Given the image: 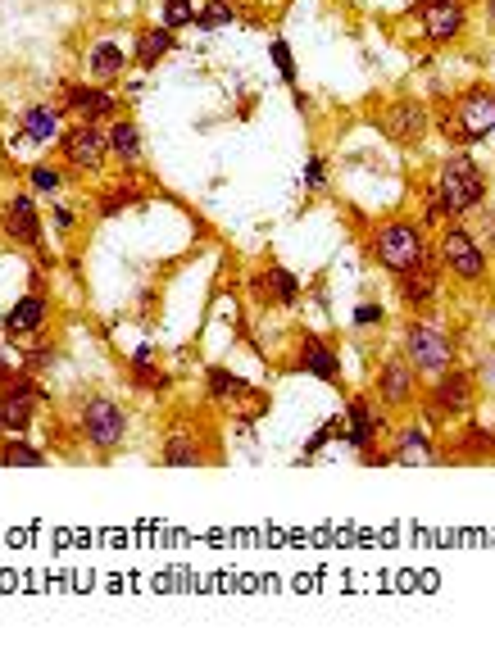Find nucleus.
<instances>
[{"instance_id":"nucleus-34","label":"nucleus","mask_w":495,"mask_h":649,"mask_svg":"<svg viewBox=\"0 0 495 649\" xmlns=\"http://www.w3.org/2000/svg\"><path fill=\"white\" fill-rule=\"evenodd\" d=\"M323 182H327V164H323V159H309V168H305V187L309 191H323Z\"/></svg>"},{"instance_id":"nucleus-10","label":"nucleus","mask_w":495,"mask_h":649,"mask_svg":"<svg viewBox=\"0 0 495 649\" xmlns=\"http://www.w3.org/2000/svg\"><path fill=\"white\" fill-rule=\"evenodd\" d=\"M418 19H423V37L446 46L464 32V0H423L418 5Z\"/></svg>"},{"instance_id":"nucleus-32","label":"nucleus","mask_w":495,"mask_h":649,"mask_svg":"<svg viewBox=\"0 0 495 649\" xmlns=\"http://www.w3.org/2000/svg\"><path fill=\"white\" fill-rule=\"evenodd\" d=\"M268 55H273V64H278V73L287 82H296V59H291L287 41H268Z\"/></svg>"},{"instance_id":"nucleus-9","label":"nucleus","mask_w":495,"mask_h":649,"mask_svg":"<svg viewBox=\"0 0 495 649\" xmlns=\"http://www.w3.org/2000/svg\"><path fill=\"white\" fill-rule=\"evenodd\" d=\"M60 146H64V159H69L78 173H100V168H105L109 137L96 128V123H78V128H69Z\"/></svg>"},{"instance_id":"nucleus-37","label":"nucleus","mask_w":495,"mask_h":649,"mask_svg":"<svg viewBox=\"0 0 495 649\" xmlns=\"http://www.w3.org/2000/svg\"><path fill=\"white\" fill-rule=\"evenodd\" d=\"M355 323H382V309H377V305H359L355 309Z\"/></svg>"},{"instance_id":"nucleus-18","label":"nucleus","mask_w":495,"mask_h":649,"mask_svg":"<svg viewBox=\"0 0 495 649\" xmlns=\"http://www.w3.org/2000/svg\"><path fill=\"white\" fill-rule=\"evenodd\" d=\"M346 436L350 445H355L359 454L364 450H373V441H377V413H373V404L364 400V395H350L346 400Z\"/></svg>"},{"instance_id":"nucleus-36","label":"nucleus","mask_w":495,"mask_h":649,"mask_svg":"<svg viewBox=\"0 0 495 649\" xmlns=\"http://www.w3.org/2000/svg\"><path fill=\"white\" fill-rule=\"evenodd\" d=\"M55 227H60V232H73V227H78V214H73L69 205H55Z\"/></svg>"},{"instance_id":"nucleus-21","label":"nucleus","mask_w":495,"mask_h":649,"mask_svg":"<svg viewBox=\"0 0 495 649\" xmlns=\"http://www.w3.org/2000/svg\"><path fill=\"white\" fill-rule=\"evenodd\" d=\"M123 50L114 46V41H96V50H91L87 59V78L96 82V87H109V82H119L123 78Z\"/></svg>"},{"instance_id":"nucleus-1","label":"nucleus","mask_w":495,"mask_h":649,"mask_svg":"<svg viewBox=\"0 0 495 649\" xmlns=\"http://www.w3.org/2000/svg\"><path fill=\"white\" fill-rule=\"evenodd\" d=\"M486 200V173L473 155H450L441 164V177H436V205L446 209L450 218H464L473 209H482Z\"/></svg>"},{"instance_id":"nucleus-14","label":"nucleus","mask_w":495,"mask_h":649,"mask_svg":"<svg viewBox=\"0 0 495 649\" xmlns=\"http://www.w3.org/2000/svg\"><path fill=\"white\" fill-rule=\"evenodd\" d=\"M250 295H255V300H264V305H296L300 277L287 273L282 264H273V268H264L259 277H250Z\"/></svg>"},{"instance_id":"nucleus-22","label":"nucleus","mask_w":495,"mask_h":649,"mask_svg":"<svg viewBox=\"0 0 495 649\" xmlns=\"http://www.w3.org/2000/svg\"><path fill=\"white\" fill-rule=\"evenodd\" d=\"M109 155L119 159V164H128V168L141 164V132H137V123H128V118H114V123H109Z\"/></svg>"},{"instance_id":"nucleus-2","label":"nucleus","mask_w":495,"mask_h":649,"mask_svg":"<svg viewBox=\"0 0 495 649\" xmlns=\"http://www.w3.org/2000/svg\"><path fill=\"white\" fill-rule=\"evenodd\" d=\"M446 132L455 141H482L495 132V91L491 87H468L455 96V105L446 109Z\"/></svg>"},{"instance_id":"nucleus-26","label":"nucleus","mask_w":495,"mask_h":649,"mask_svg":"<svg viewBox=\"0 0 495 649\" xmlns=\"http://www.w3.org/2000/svg\"><path fill=\"white\" fill-rule=\"evenodd\" d=\"M232 19H237V5H232V0H205L196 10V28H205V32L228 28Z\"/></svg>"},{"instance_id":"nucleus-25","label":"nucleus","mask_w":495,"mask_h":649,"mask_svg":"<svg viewBox=\"0 0 495 649\" xmlns=\"http://www.w3.org/2000/svg\"><path fill=\"white\" fill-rule=\"evenodd\" d=\"M23 132H28L32 141H50L55 132H60V114H55V109H46V105L28 109V114H23Z\"/></svg>"},{"instance_id":"nucleus-24","label":"nucleus","mask_w":495,"mask_h":649,"mask_svg":"<svg viewBox=\"0 0 495 649\" xmlns=\"http://www.w3.org/2000/svg\"><path fill=\"white\" fill-rule=\"evenodd\" d=\"M205 454L196 450V441H191V432H169V441H164V463L169 468H191V463H200Z\"/></svg>"},{"instance_id":"nucleus-28","label":"nucleus","mask_w":495,"mask_h":649,"mask_svg":"<svg viewBox=\"0 0 495 649\" xmlns=\"http://www.w3.org/2000/svg\"><path fill=\"white\" fill-rule=\"evenodd\" d=\"M205 386H209V395H214V400H241V395H246V382H237L228 368H209Z\"/></svg>"},{"instance_id":"nucleus-41","label":"nucleus","mask_w":495,"mask_h":649,"mask_svg":"<svg viewBox=\"0 0 495 649\" xmlns=\"http://www.w3.org/2000/svg\"><path fill=\"white\" fill-rule=\"evenodd\" d=\"M0 432H5V418H0Z\"/></svg>"},{"instance_id":"nucleus-17","label":"nucleus","mask_w":495,"mask_h":649,"mask_svg":"<svg viewBox=\"0 0 495 649\" xmlns=\"http://www.w3.org/2000/svg\"><path fill=\"white\" fill-rule=\"evenodd\" d=\"M46 318H50L46 295H23L19 305L5 314V332H10L14 341H28V336H37L41 327H46Z\"/></svg>"},{"instance_id":"nucleus-3","label":"nucleus","mask_w":495,"mask_h":649,"mask_svg":"<svg viewBox=\"0 0 495 649\" xmlns=\"http://www.w3.org/2000/svg\"><path fill=\"white\" fill-rule=\"evenodd\" d=\"M373 259L387 273H409V268H418L427 259V246H423V232H418L414 223H382L373 232Z\"/></svg>"},{"instance_id":"nucleus-7","label":"nucleus","mask_w":495,"mask_h":649,"mask_svg":"<svg viewBox=\"0 0 495 649\" xmlns=\"http://www.w3.org/2000/svg\"><path fill=\"white\" fill-rule=\"evenodd\" d=\"M123 432H128V418H123V409L109 395H91L87 404H82V436L91 441V450H119L123 445Z\"/></svg>"},{"instance_id":"nucleus-20","label":"nucleus","mask_w":495,"mask_h":649,"mask_svg":"<svg viewBox=\"0 0 495 649\" xmlns=\"http://www.w3.org/2000/svg\"><path fill=\"white\" fill-rule=\"evenodd\" d=\"M400 291H405V305L409 309L432 305V300H436V264H432V259H423L418 268L400 273Z\"/></svg>"},{"instance_id":"nucleus-33","label":"nucleus","mask_w":495,"mask_h":649,"mask_svg":"<svg viewBox=\"0 0 495 649\" xmlns=\"http://www.w3.org/2000/svg\"><path fill=\"white\" fill-rule=\"evenodd\" d=\"M32 191L55 196V191H60V173H55V168H46V164H37V168H32Z\"/></svg>"},{"instance_id":"nucleus-39","label":"nucleus","mask_w":495,"mask_h":649,"mask_svg":"<svg viewBox=\"0 0 495 649\" xmlns=\"http://www.w3.org/2000/svg\"><path fill=\"white\" fill-rule=\"evenodd\" d=\"M5 377H10V368H5V350H0V382H5Z\"/></svg>"},{"instance_id":"nucleus-38","label":"nucleus","mask_w":495,"mask_h":649,"mask_svg":"<svg viewBox=\"0 0 495 649\" xmlns=\"http://www.w3.org/2000/svg\"><path fill=\"white\" fill-rule=\"evenodd\" d=\"M482 232H486V246L495 250V214H486V223H482Z\"/></svg>"},{"instance_id":"nucleus-4","label":"nucleus","mask_w":495,"mask_h":649,"mask_svg":"<svg viewBox=\"0 0 495 649\" xmlns=\"http://www.w3.org/2000/svg\"><path fill=\"white\" fill-rule=\"evenodd\" d=\"M405 359L414 364V373H427V377H441L446 368H455V341L436 323H409L405 332Z\"/></svg>"},{"instance_id":"nucleus-30","label":"nucleus","mask_w":495,"mask_h":649,"mask_svg":"<svg viewBox=\"0 0 495 649\" xmlns=\"http://www.w3.org/2000/svg\"><path fill=\"white\" fill-rule=\"evenodd\" d=\"M187 23H196V5H191V0H164V28L178 32V28H187Z\"/></svg>"},{"instance_id":"nucleus-15","label":"nucleus","mask_w":495,"mask_h":649,"mask_svg":"<svg viewBox=\"0 0 495 649\" xmlns=\"http://www.w3.org/2000/svg\"><path fill=\"white\" fill-rule=\"evenodd\" d=\"M391 463H400V468H432V463H441V450L432 445V436L423 427H405L396 436V445H391Z\"/></svg>"},{"instance_id":"nucleus-13","label":"nucleus","mask_w":495,"mask_h":649,"mask_svg":"<svg viewBox=\"0 0 495 649\" xmlns=\"http://www.w3.org/2000/svg\"><path fill=\"white\" fill-rule=\"evenodd\" d=\"M382 128H387V137H396L400 146H414L427 132V109L418 105V100H396V105L382 114Z\"/></svg>"},{"instance_id":"nucleus-5","label":"nucleus","mask_w":495,"mask_h":649,"mask_svg":"<svg viewBox=\"0 0 495 649\" xmlns=\"http://www.w3.org/2000/svg\"><path fill=\"white\" fill-rule=\"evenodd\" d=\"M441 268H446L450 277H459V282H486V246L477 241L468 227H446L441 232Z\"/></svg>"},{"instance_id":"nucleus-29","label":"nucleus","mask_w":495,"mask_h":649,"mask_svg":"<svg viewBox=\"0 0 495 649\" xmlns=\"http://www.w3.org/2000/svg\"><path fill=\"white\" fill-rule=\"evenodd\" d=\"M495 450V436L491 432H482V427H468V432L464 436H459V459H464V454H473V459H477V454H491Z\"/></svg>"},{"instance_id":"nucleus-8","label":"nucleus","mask_w":495,"mask_h":649,"mask_svg":"<svg viewBox=\"0 0 495 649\" xmlns=\"http://www.w3.org/2000/svg\"><path fill=\"white\" fill-rule=\"evenodd\" d=\"M46 400L32 377H5V391H0V418H5V432H28L37 404Z\"/></svg>"},{"instance_id":"nucleus-12","label":"nucleus","mask_w":495,"mask_h":649,"mask_svg":"<svg viewBox=\"0 0 495 649\" xmlns=\"http://www.w3.org/2000/svg\"><path fill=\"white\" fill-rule=\"evenodd\" d=\"M414 364L409 359H387V364L377 368V400L391 404V409H405L414 404Z\"/></svg>"},{"instance_id":"nucleus-23","label":"nucleus","mask_w":495,"mask_h":649,"mask_svg":"<svg viewBox=\"0 0 495 649\" xmlns=\"http://www.w3.org/2000/svg\"><path fill=\"white\" fill-rule=\"evenodd\" d=\"M173 37H178V32H169V28H164V23H159V28H146V32H141V37H137V50H132V55H137V64H141V69H155L159 59H164L173 46H178V41H173Z\"/></svg>"},{"instance_id":"nucleus-6","label":"nucleus","mask_w":495,"mask_h":649,"mask_svg":"<svg viewBox=\"0 0 495 649\" xmlns=\"http://www.w3.org/2000/svg\"><path fill=\"white\" fill-rule=\"evenodd\" d=\"M468 409H473V373H464V368H446V373L436 377V391L427 395L423 418L432 427H441L446 418H468Z\"/></svg>"},{"instance_id":"nucleus-16","label":"nucleus","mask_w":495,"mask_h":649,"mask_svg":"<svg viewBox=\"0 0 495 649\" xmlns=\"http://www.w3.org/2000/svg\"><path fill=\"white\" fill-rule=\"evenodd\" d=\"M0 218H5V232H10L19 246H32V250L41 246V214H37V205H32V196H14Z\"/></svg>"},{"instance_id":"nucleus-35","label":"nucleus","mask_w":495,"mask_h":649,"mask_svg":"<svg viewBox=\"0 0 495 649\" xmlns=\"http://www.w3.org/2000/svg\"><path fill=\"white\" fill-rule=\"evenodd\" d=\"M337 432H341V423H323L314 436H309V445H305V450H309V454H314V450H323V445H327V436H337Z\"/></svg>"},{"instance_id":"nucleus-40","label":"nucleus","mask_w":495,"mask_h":649,"mask_svg":"<svg viewBox=\"0 0 495 649\" xmlns=\"http://www.w3.org/2000/svg\"><path fill=\"white\" fill-rule=\"evenodd\" d=\"M486 19H491V23H495V0H486Z\"/></svg>"},{"instance_id":"nucleus-11","label":"nucleus","mask_w":495,"mask_h":649,"mask_svg":"<svg viewBox=\"0 0 495 649\" xmlns=\"http://www.w3.org/2000/svg\"><path fill=\"white\" fill-rule=\"evenodd\" d=\"M60 100L69 114H78V123H100V118L119 114V100L109 96L105 87H96V82H91V87H64Z\"/></svg>"},{"instance_id":"nucleus-27","label":"nucleus","mask_w":495,"mask_h":649,"mask_svg":"<svg viewBox=\"0 0 495 649\" xmlns=\"http://www.w3.org/2000/svg\"><path fill=\"white\" fill-rule=\"evenodd\" d=\"M0 463H5V468H41V463H46V454H41L37 445H28V441H5Z\"/></svg>"},{"instance_id":"nucleus-31","label":"nucleus","mask_w":495,"mask_h":649,"mask_svg":"<svg viewBox=\"0 0 495 649\" xmlns=\"http://www.w3.org/2000/svg\"><path fill=\"white\" fill-rule=\"evenodd\" d=\"M137 200H141V187H132V182H123V187L119 191H114V196H105V200H100V214H119V209H128V205H137Z\"/></svg>"},{"instance_id":"nucleus-19","label":"nucleus","mask_w":495,"mask_h":649,"mask_svg":"<svg viewBox=\"0 0 495 649\" xmlns=\"http://www.w3.org/2000/svg\"><path fill=\"white\" fill-rule=\"evenodd\" d=\"M300 373L318 377V382L327 386H341V364H337V354L327 350L318 336H305V345H300Z\"/></svg>"}]
</instances>
